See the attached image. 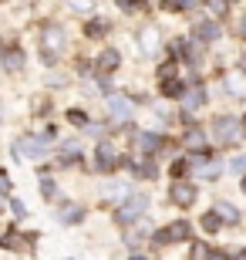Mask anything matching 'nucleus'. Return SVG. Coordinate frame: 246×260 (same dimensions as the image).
<instances>
[{
	"label": "nucleus",
	"instance_id": "nucleus-31",
	"mask_svg": "<svg viewBox=\"0 0 246 260\" xmlns=\"http://www.w3.org/2000/svg\"><path fill=\"white\" fill-rule=\"evenodd\" d=\"M159 75H162V78H169V75H175V61H169V64H165V68H162V71H159Z\"/></svg>",
	"mask_w": 246,
	"mask_h": 260
},
{
	"label": "nucleus",
	"instance_id": "nucleus-23",
	"mask_svg": "<svg viewBox=\"0 0 246 260\" xmlns=\"http://www.w3.org/2000/svg\"><path fill=\"white\" fill-rule=\"evenodd\" d=\"M67 4H71L75 10H91L95 7V0H67Z\"/></svg>",
	"mask_w": 246,
	"mask_h": 260
},
{
	"label": "nucleus",
	"instance_id": "nucleus-13",
	"mask_svg": "<svg viewBox=\"0 0 246 260\" xmlns=\"http://www.w3.org/2000/svg\"><path fill=\"white\" fill-rule=\"evenodd\" d=\"M216 216H226V220H239L236 206H229V203H219V206H216Z\"/></svg>",
	"mask_w": 246,
	"mask_h": 260
},
{
	"label": "nucleus",
	"instance_id": "nucleus-32",
	"mask_svg": "<svg viewBox=\"0 0 246 260\" xmlns=\"http://www.w3.org/2000/svg\"><path fill=\"white\" fill-rule=\"evenodd\" d=\"M175 4H179V7H186V10H192L199 4V0H175Z\"/></svg>",
	"mask_w": 246,
	"mask_h": 260
},
{
	"label": "nucleus",
	"instance_id": "nucleus-4",
	"mask_svg": "<svg viewBox=\"0 0 246 260\" xmlns=\"http://www.w3.org/2000/svg\"><path fill=\"white\" fill-rule=\"evenodd\" d=\"M95 162H98V169H101V173L115 169V162H118V152H115V145H108V142L98 145V149H95Z\"/></svg>",
	"mask_w": 246,
	"mask_h": 260
},
{
	"label": "nucleus",
	"instance_id": "nucleus-8",
	"mask_svg": "<svg viewBox=\"0 0 246 260\" xmlns=\"http://www.w3.org/2000/svg\"><path fill=\"white\" fill-rule=\"evenodd\" d=\"M196 38L199 41H216L219 38V24L216 20H202V24L196 27Z\"/></svg>",
	"mask_w": 246,
	"mask_h": 260
},
{
	"label": "nucleus",
	"instance_id": "nucleus-12",
	"mask_svg": "<svg viewBox=\"0 0 246 260\" xmlns=\"http://www.w3.org/2000/svg\"><path fill=\"white\" fill-rule=\"evenodd\" d=\"M10 200V179H7V173L0 169V210H4V203Z\"/></svg>",
	"mask_w": 246,
	"mask_h": 260
},
{
	"label": "nucleus",
	"instance_id": "nucleus-7",
	"mask_svg": "<svg viewBox=\"0 0 246 260\" xmlns=\"http://www.w3.org/2000/svg\"><path fill=\"white\" fill-rule=\"evenodd\" d=\"M186 237H189V223H172V226H169V230H162L159 233V240L162 243H175V240H186Z\"/></svg>",
	"mask_w": 246,
	"mask_h": 260
},
{
	"label": "nucleus",
	"instance_id": "nucleus-1",
	"mask_svg": "<svg viewBox=\"0 0 246 260\" xmlns=\"http://www.w3.org/2000/svg\"><path fill=\"white\" fill-rule=\"evenodd\" d=\"M41 48H44V58H48V61H57V54L67 48V34H64V27L48 24V27H44V38H41Z\"/></svg>",
	"mask_w": 246,
	"mask_h": 260
},
{
	"label": "nucleus",
	"instance_id": "nucleus-28",
	"mask_svg": "<svg viewBox=\"0 0 246 260\" xmlns=\"http://www.w3.org/2000/svg\"><path fill=\"white\" fill-rule=\"evenodd\" d=\"M101 193H104V196H122L125 189H122V186H115V183H108V186L101 189Z\"/></svg>",
	"mask_w": 246,
	"mask_h": 260
},
{
	"label": "nucleus",
	"instance_id": "nucleus-3",
	"mask_svg": "<svg viewBox=\"0 0 246 260\" xmlns=\"http://www.w3.org/2000/svg\"><path fill=\"white\" fill-rule=\"evenodd\" d=\"M216 135L223 139V142H236V139H239V122L233 115L216 118Z\"/></svg>",
	"mask_w": 246,
	"mask_h": 260
},
{
	"label": "nucleus",
	"instance_id": "nucleus-15",
	"mask_svg": "<svg viewBox=\"0 0 246 260\" xmlns=\"http://www.w3.org/2000/svg\"><path fill=\"white\" fill-rule=\"evenodd\" d=\"M138 142H142V149H145V152H155V149H159V135H142V139H138Z\"/></svg>",
	"mask_w": 246,
	"mask_h": 260
},
{
	"label": "nucleus",
	"instance_id": "nucleus-5",
	"mask_svg": "<svg viewBox=\"0 0 246 260\" xmlns=\"http://www.w3.org/2000/svg\"><path fill=\"white\" fill-rule=\"evenodd\" d=\"M169 196H172V203H179V206H189V203L196 200V186H192V183H172Z\"/></svg>",
	"mask_w": 246,
	"mask_h": 260
},
{
	"label": "nucleus",
	"instance_id": "nucleus-6",
	"mask_svg": "<svg viewBox=\"0 0 246 260\" xmlns=\"http://www.w3.org/2000/svg\"><path fill=\"white\" fill-rule=\"evenodd\" d=\"M145 206H149V200H145V196H132V200H128V203L122 206V210H118V220H122V223L135 220V216H138V213H142Z\"/></svg>",
	"mask_w": 246,
	"mask_h": 260
},
{
	"label": "nucleus",
	"instance_id": "nucleus-14",
	"mask_svg": "<svg viewBox=\"0 0 246 260\" xmlns=\"http://www.w3.org/2000/svg\"><path fill=\"white\" fill-rule=\"evenodd\" d=\"M202 230H206V233L219 230V216H216V213H206V216H202Z\"/></svg>",
	"mask_w": 246,
	"mask_h": 260
},
{
	"label": "nucleus",
	"instance_id": "nucleus-20",
	"mask_svg": "<svg viewBox=\"0 0 246 260\" xmlns=\"http://www.w3.org/2000/svg\"><path fill=\"white\" fill-rule=\"evenodd\" d=\"M10 210H14V216H27V206L20 200H14V196H10Z\"/></svg>",
	"mask_w": 246,
	"mask_h": 260
},
{
	"label": "nucleus",
	"instance_id": "nucleus-22",
	"mask_svg": "<svg viewBox=\"0 0 246 260\" xmlns=\"http://www.w3.org/2000/svg\"><path fill=\"white\" fill-rule=\"evenodd\" d=\"M142 48H145V51H155V30L142 34Z\"/></svg>",
	"mask_w": 246,
	"mask_h": 260
},
{
	"label": "nucleus",
	"instance_id": "nucleus-16",
	"mask_svg": "<svg viewBox=\"0 0 246 260\" xmlns=\"http://www.w3.org/2000/svg\"><path fill=\"white\" fill-rule=\"evenodd\" d=\"M186 145H189V149H199V145H202V132H199V128H189V135H186Z\"/></svg>",
	"mask_w": 246,
	"mask_h": 260
},
{
	"label": "nucleus",
	"instance_id": "nucleus-33",
	"mask_svg": "<svg viewBox=\"0 0 246 260\" xmlns=\"http://www.w3.org/2000/svg\"><path fill=\"white\" fill-rule=\"evenodd\" d=\"M239 30H243V34H246V20H243V27H239Z\"/></svg>",
	"mask_w": 246,
	"mask_h": 260
},
{
	"label": "nucleus",
	"instance_id": "nucleus-21",
	"mask_svg": "<svg viewBox=\"0 0 246 260\" xmlns=\"http://www.w3.org/2000/svg\"><path fill=\"white\" fill-rule=\"evenodd\" d=\"M41 193L48 196V200H51V196H54V193H57V189H54V183H51L48 176H44V179H41Z\"/></svg>",
	"mask_w": 246,
	"mask_h": 260
},
{
	"label": "nucleus",
	"instance_id": "nucleus-18",
	"mask_svg": "<svg viewBox=\"0 0 246 260\" xmlns=\"http://www.w3.org/2000/svg\"><path fill=\"white\" fill-rule=\"evenodd\" d=\"M81 216H85V213L78 210V206H71V210H64V213H61V220H64V223H78Z\"/></svg>",
	"mask_w": 246,
	"mask_h": 260
},
{
	"label": "nucleus",
	"instance_id": "nucleus-19",
	"mask_svg": "<svg viewBox=\"0 0 246 260\" xmlns=\"http://www.w3.org/2000/svg\"><path fill=\"white\" fill-rule=\"evenodd\" d=\"M165 95H169V98H179L182 95V85H179V81H165Z\"/></svg>",
	"mask_w": 246,
	"mask_h": 260
},
{
	"label": "nucleus",
	"instance_id": "nucleus-25",
	"mask_svg": "<svg viewBox=\"0 0 246 260\" xmlns=\"http://www.w3.org/2000/svg\"><path fill=\"white\" fill-rule=\"evenodd\" d=\"M202 102H206V95H202V91H196V95H189V98H186V105H189V108L202 105Z\"/></svg>",
	"mask_w": 246,
	"mask_h": 260
},
{
	"label": "nucleus",
	"instance_id": "nucleus-26",
	"mask_svg": "<svg viewBox=\"0 0 246 260\" xmlns=\"http://www.w3.org/2000/svg\"><path fill=\"white\" fill-rule=\"evenodd\" d=\"M118 7H125L128 14H135V10L142 7V4H138V0H118Z\"/></svg>",
	"mask_w": 246,
	"mask_h": 260
},
{
	"label": "nucleus",
	"instance_id": "nucleus-17",
	"mask_svg": "<svg viewBox=\"0 0 246 260\" xmlns=\"http://www.w3.org/2000/svg\"><path fill=\"white\" fill-rule=\"evenodd\" d=\"M67 122H71V125H88V115L78 112V108H71V112H67Z\"/></svg>",
	"mask_w": 246,
	"mask_h": 260
},
{
	"label": "nucleus",
	"instance_id": "nucleus-24",
	"mask_svg": "<svg viewBox=\"0 0 246 260\" xmlns=\"http://www.w3.org/2000/svg\"><path fill=\"white\" fill-rule=\"evenodd\" d=\"M108 30V24L104 20H95V24H88V34H104Z\"/></svg>",
	"mask_w": 246,
	"mask_h": 260
},
{
	"label": "nucleus",
	"instance_id": "nucleus-9",
	"mask_svg": "<svg viewBox=\"0 0 246 260\" xmlns=\"http://www.w3.org/2000/svg\"><path fill=\"white\" fill-rule=\"evenodd\" d=\"M118 61H122V58H118V51H112V48H108V51H101L98 64H101V71H115V68H118Z\"/></svg>",
	"mask_w": 246,
	"mask_h": 260
},
{
	"label": "nucleus",
	"instance_id": "nucleus-11",
	"mask_svg": "<svg viewBox=\"0 0 246 260\" xmlns=\"http://www.w3.org/2000/svg\"><path fill=\"white\" fill-rule=\"evenodd\" d=\"M4 64H7V71H20L24 68V54L20 51H7L4 54Z\"/></svg>",
	"mask_w": 246,
	"mask_h": 260
},
{
	"label": "nucleus",
	"instance_id": "nucleus-2",
	"mask_svg": "<svg viewBox=\"0 0 246 260\" xmlns=\"http://www.w3.org/2000/svg\"><path fill=\"white\" fill-rule=\"evenodd\" d=\"M48 139H41V135H24L17 145H14V155L17 159H44L48 155Z\"/></svg>",
	"mask_w": 246,
	"mask_h": 260
},
{
	"label": "nucleus",
	"instance_id": "nucleus-27",
	"mask_svg": "<svg viewBox=\"0 0 246 260\" xmlns=\"http://www.w3.org/2000/svg\"><path fill=\"white\" fill-rule=\"evenodd\" d=\"M229 169H233V173H243V169H246V159H243V155H236V159L229 162Z\"/></svg>",
	"mask_w": 246,
	"mask_h": 260
},
{
	"label": "nucleus",
	"instance_id": "nucleus-30",
	"mask_svg": "<svg viewBox=\"0 0 246 260\" xmlns=\"http://www.w3.org/2000/svg\"><path fill=\"white\" fill-rule=\"evenodd\" d=\"M135 176H155V166H152V162H142V166H138V173H135Z\"/></svg>",
	"mask_w": 246,
	"mask_h": 260
},
{
	"label": "nucleus",
	"instance_id": "nucleus-29",
	"mask_svg": "<svg viewBox=\"0 0 246 260\" xmlns=\"http://www.w3.org/2000/svg\"><path fill=\"white\" fill-rule=\"evenodd\" d=\"M209 10H213V14H223V10H226V0H209Z\"/></svg>",
	"mask_w": 246,
	"mask_h": 260
},
{
	"label": "nucleus",
	"instance_id": "nucleus-10",
	"mask_svg": "<svg viewBox=\"0 0 246 260\" xmlns=\"http://www.w3.org/2000/svg\"><path fill=\"white\" fill-rule=\"evenodd\" d=\"M108 108H112V115H118V118H128V112H132V105H128L125 98H108Z\"/></svg>",
	"mask_w": 246,
	"mask_h": 260
}]
</instances>
